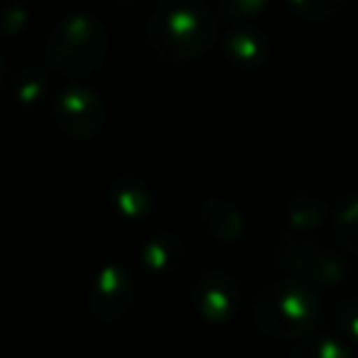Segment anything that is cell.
<instances>
[{
	"label": "cell",
	"instance_id": "obj_4",
	"mask_svg": "<svg viewBox=\"0 0 358 358\" xmlns=\"http://www.w3.org/2000/svg\"><path fill=\"white\" fill-rule=\"evenodd\" d=\"M280 248H282V255H280L282 265L299 270L314 282L334 285L341 280L343 263L327 248H319L307 241H285V243H280Z\"/></svg>",
	"mask_w": 358,
	"mask_h": 358
},
{
	"label": "cell",
	"instance_id": "obj_10",
	"mask_svg": "<svg viewBox=\"0 0 358 358\" xmlns=\"http://www.w3.org/2000/svg\"><path fill=\"white\" fill-rule=\"evenodd\" d=\"M289 6H292L302 17L324 20V17H331L341 10L343 0H289Z\"/></svg>",
	"mask_w": 358,
	"mask_h": 358
},
{
	"label": "cell",
	"instance_id": "obj_2",
	"mask_svg": "<svg viewBox=\"0 0 358 358\" xmlns=\"http://www.w3.org/2000/svg\"><path fill=\"white\" fill-rule=\"evenodd\" d=\"M255 324L275 338H299L319 319V299L302 280H278L255 294Z\"/></svg>",
	"mask_w": 358,
	"mask_h": 358
},
{
	"label": "cell",
	"instance_id": "obj_6",
	"mask_svg": "<svg viewBox=\"0 0 358 358\" xmlns=\"http://www.w3.org/2000/svg\"><path fill=\"white\" fill-rule=\"evenodd\" d=\"M196 307L211 322H226L236 312V285L221 273H206L196 285Z\"/></svg>",
	"mask_w": 358,
	"mask_h": 358
},
{
	"label": "cell",
	"instance_id": "obj_7",
	"mask_svg": "<svg viewBox=\"0 0 358 358\" xmlns=\"http://www.w3.org/2000/svg\"><path fill=\"white\" fill-rule=\"evenodd\" d=\"M133 297V285L123 275V270L108 268L94 280V294H91V307L99 317L113 319L130 304Z\"/></svg>",
	"mask_w": 358,
	"mask_h": 358
},
{
	"label": "cell",
	"instance_id": "obj_9",
	"mask_svg": "<svg viewBox=\"0 0 358 358\" xmlns=\"http://www.w3.org/2000/svg\"><path fill=\"white\" fill-rule=\"evenodd\" d=\"M289 358H351L348 351L329 336H317V338H304L294 346Z\"/></svg>",
	"mask_w": 358,
	"mask_h": 358
},
{
	"label": "cell",
	"instance_id": "obj_5",
	"mask_svg": "<svg viewBox=\"0 0 358 358\" xmlns=\"http://www.w3.org/2000/svg\"><path fill=\"white\" fill-rule=\"evenodd\" d=\"M57 120L66 135L86 140L99 133L101 123H103V106L89 91H69L57 103Z\"/></svg>",
	"mask_w": 358,
	"mask_h": 358
},
{
	"label": "cell",
	"instance_id": "obj_8",
	"mask_svg": "<svg viewBox=\"0 0 358 358\" xmlns=\"http://www.w3.org/2000/svg\"><path fill=\"white\" fill-rule=\"evenodd\" d=\"M336 238L346 250L358 255V194H351L336 209Z\"/></svg>",
	"mask_w": 358,
	"mask_h": 358
},
{
	"label": "cell",
	"instance_id": "obj_3",
	"mask_svg": "<svg viewBox=\"0 0 358 358\" xmlns=\"http://www.w3.org/2000/svg\"><path fill=\"white\" fill-rule=\"evenodd\" d=\"M50 62L66 74H86L103 62L106 35L99 22L71 17L55 30L47 47Z\"/></svg>",
	"mask_w": 358,
	"mask_h": 358
},
{
	"label": "cell",
	"instance_id": "obj_1",
	"mask_svg": "<svg viewBox=\"0 0 358 358\" xmlns=\"http://www.w3.org/2000/svg\"><path fill=\"white\" fill-rule=\"evenodd\" d=\"M148 35L162 59L192 62L214 42V20L201 0H164L152 13Z\"/></svg>",
	"mask_w": 358,
	"mask_h": 358
},
{
	"label": "cell",
	"instance_id": "obj_11",
	"mask_svg": "<svg viewBox=\"0 0 358 358\" xmlns=\"http://www.w3.org/2000/svg\"><path fill=\"white\" fill-rule=\"evenodd\" d=\"M338 324H341L343 334L353 341H358V297L346 299L338 309Z\"/></svg>",
	"mask_w": 358,
	"mask_h": 358
}]
</instances>
